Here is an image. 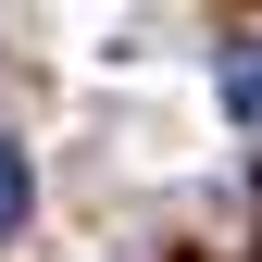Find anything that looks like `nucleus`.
I'll return each mask as SVG.
<instances>
[{
    "label": "nucleus",
    "instance_id": "1",
    "mask_svg": "<svg viewBox=\"0 0 262 262\" xmlns=\"http://www.w3.org/2000/svg\"><path fill=\"white\" fill-rule=\"evenodd\" d=\"M25 212H38V162L25 138H0V237H25Z\"/></svg>",
    "mask_w": 262,
    "mask_h": 262
},
{
    "label": "nucleus",
    "instance_id": "2",
    "mask_svg": "<svg viewBox=\"0 0 262 262\" xmlns=\"http://www.w3.org/2000/svg\"><path fill=\"white\" fill-rule=\"evenodd\" d=\"M225 113H237V125H262V50H237V62H225Z\"/></svg>",
    "mask_w": 262,
    "mask_h": 262
}]
</instances>
